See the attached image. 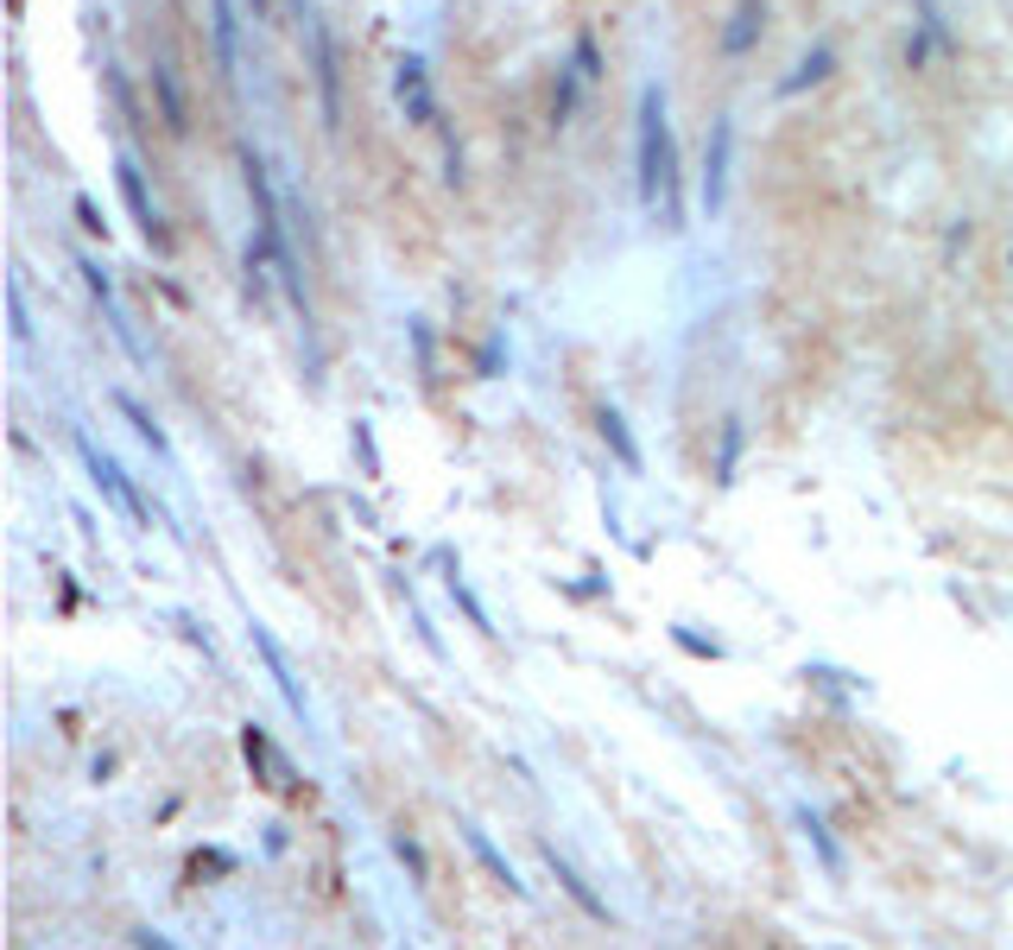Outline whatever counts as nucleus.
Instances as JSON below:
<instances>
[{"label": "nucleus", "mask_w": 1013, "mask_h": 950, "mask_svg": "<svg viewBox=\"0 0 1013 950\" xmlns=\"http://www.w3.org/2000/svg\"><path fill=\"white\" fill-rule=\"evenodd\" d=\"M672 184H678V146H672V121H665V89L640 83V146H633L640 209L653 216L658 204H672Z\"/></svg>", "instance_id": "nucleus-1"}, {"label": "nucleus", "mask_w": 1013, "mask_h": 950, "mask_svg": "<svg viewBox=\"0 0 1013 950\" xmlns=\"http://www.w3.org/2000/svg\"><path fill=\"white\" fill-rule=\"evenodd\" d=\"M76 457H83V469H89V489H96L101 501H108V507L133 526V533H146V526H152V507H146V494L133 489V476H127L121 462L108 457L89 432H76Z\"/></svg>", "instance_id": "nucleus-2"}, {"label": "nucleus", "mask_w": 1013, "mask_h": 950, "mask_svg": "<svg viewBox=\"0 0 1013 950\" xmlns=\"http://www.w3.org/2000/svg\"><path fill=\"white\" fill-rule=\"evenodd\" d=\"M115 184H121V204H127V216H133V229L146 234V248L152 254H172V229H165V216H159V204L146 197V172H140V159L127 153H115Z\"/></svg>", "instance_id": "nucleus-3"}, {"label": "nucleus", "mask_w": 1013, "mask_h": 950, "mask_svg": "<svg viewBox=\"0 0 1013 950\" xmlns=\"http://www.w3.org/2000/svg\"><path fill=\"white\" fill-rule=\"evenodd\" d=\"M729 165H734V121L716 114L709 121V146H704V178H697V209H704L709 222L729 204Z\"/></svg>", "instance_id": "nucleus-4"}, {"label": "nucleus", "mask_w": 1013, "mask_h": 950, "mask_svg": "<svg viewBox=\"0 0 1013 950\" xmlns=\"http://www.w3.org/2000/svg\"><path fill=\"white\" fill-rule=\"evenodd\" d=\"M304 39H311V64H317V89H324V128H342V70H336V45H329L324 13H304Z\"/></svg>", "instance_id": "nucleus-5"}, {"label": "nucleus", "mask_w": 1013, "mask_h": 950, "mask_svg": "<svg viewBox=\"0 0 1013 950\" xmlns=\"http://www.w3.org/2000/svg\"><path fill=\"white\" fill-rule=\"evenodd\" d=\"M248 641H253V653L266 659V678H273V691L285 697L292 722H311V697H304V685H298V666L285 659V646L273 641V627H260V621H253V627H248Z\"/></svg>", "instance_id": "nucleus-6"}, {"label": "nucleus", "mask_w": 1013, "mask_h": 950, "mask_svg": "<svg viewBox=\"0 0 1013 950\" xmlns=\"http://www.w3.org/2000/svg\"><path fill=\"white\" fill-rule=\"evenodd\" d=\"M393 96H400L405 121H418V128H437V96H431L425 57H400V70H393Z\"/></svg>", "instance_id": "nucleus-7"}, {"label": "nucleus", "mask_w": 1013, "mask_h": 950, "mask_svg": "<svg viewBox=\"0 0 1013 950\" xmlns=\"http://www.w3.org/2000/svg\"><path fill=\"white\" fill-rule=\"evenodd\" d=\"M456 830H462V843H469V855H476L481 869H488V881H494V887H506V894L513 899H526V881H520V874H513V862H506L501 849H494V837H488V830H481V823H456Z\"/></svg>", "instance_id": "nucleus-8"}, {"label": "nucleus", "mask_w": 1013, "mask_h": 950, "mask_svg": "<svg viewBox=\"0 0 1013 950\" xmlns=\"http://www.w3.org/2000/svg\"><path fill=\"white\" fill-rule=\"evenodd\" d=\"M545 869H552V881L557 887H564V894L577 899V913L582 919H596V925H608V899L596 894V887H589V881H582L577 869H570V862H564V855H557V843H545Z\"/></svg>", "instance_id": "nucleus-9"}, {"label": "nucleus", "mask_w": 1013, "mask_h": 950, "mask_svg": "<svg viewBox=\"0 0 1013 950\" xmlns=\"http://www.w3.org/2000/svg\"><path fill=\"white\" fill-rule=\"evenodd\" d=\"M209 20H216V64H222V83L235 89L241 77V20H235V0H209Z\"/></svg>", "instance_id": "nucleus-10"}, {"label": "nucleus", "mask_w": 1013, "mask_h": 950, "mask_svg": "<svg viewBox=\"0 0 1013 950\" xmlns=\"http://www.w3.org/2000/svg\"><path fill=\"white\" fill-rule=\"evenodd\" d=\"M437 565H444V590H450V602L462 609V615H469V627L494 641V615H488V609H481V596L469 590V577H462V565H456L450 552H437Z\"/></svg>", "instance_id": "nucleus-11"}, {"label": "nucleus", "mask_w": 1013, "mask_h": 950, "mask_svg": "<svg viewBox=\"0 0 1013 950\" xmlns=\"http://www.w3.org/2000/svg\"><path fill=\"white\" fill-rule=\"evenodd\" d=\"M792 818H798V830H805V843L817 849L824 874H830V881H842V874H849V862H842V849H836V837H830V823H824V811H810V805H792Z\"/></svg>", "instance_id": "nucleus-12"}, {"label": "nucleus", "mask_w": 1013, "mask_h": 950, "mask_svg": "<svg viewBox=\"0 0 1013 950\" xmlns=\"http://www.w3.org/2000/svg\"><path fill=\"white\" fill-rule=\"evenodd\" d=\"M741 457H748V418L729 412V418H722V437H716V489H734Z\"/></svg>", "instance_id": "nucleus-13"}, {"label": "nucleus", "mask_w": 1013, "mask_h": 950, "mask_svg": "<svg viewBox=\"0 0 1013 950\" xmlns=\"http://www.w3.org/2000/svg\"><path fill=\"white\" fill-rule=\"evenodd\" d=\"M596 432H602V444L614 450V462H621L628 476H640V469H646V457H640V437L628 432V418H621L614 406H602V412H596Z\"/></svg>", "instance_id": "nucleus-14"}, {"label": "nucleus", "mask_w": 1013, "mask_h": 950, "mask_svg": "<svg viewBox=\"0 0 1013 950\" xmlns=\"http://www.w3.org/2000/svg\"><path fill=\"white\" fill-rule=\"evenodd\" d=\"M760 26H766V0H734V20H729V32H722V57H748Z\"/></svg>", "instance_id": "nucleus-15"}, {"label": "nucleus", "mask_w": 1013, "mask_h": 950, "mask_svg": "<svg viewBox=\"0 0 1013 950\" xmlns=\"http://www.w3.org/2000/svg\"><path fill=\"white\" fill-rule=\"evenodd\" d=\"M115 406H121V418H127V425H133V437L146 444L152 457H165V462H172V437H165V425H159V418H152V412L140 406L133 393H127V386H115Z\"/></svg>", "instance_id": "nucleus-16"}, {"label": "nucleus", "mask_w": 1013, "mask_h": 950, "mask_svg": "<svg viewBox=\"0 0 1013 950\" xmlns=\"http://www.w3.org/2000/svg\"><path fill=\"white\" fill-rule=\"evenodd\" d=\"M836 70V45H810L805 57H798V70L780 83V96H798V89H810V83H824Z\"/></svg>", "instance_id": "nucleus-17"}, {"label": "nucleus", "mask_w": 1013, "mask_h": 950, "mask_svg": "<svg viewBox=\"0 0 1013 950\" xmlns=\"http://www.w3.org/2000/svg\"><path fill=\"white\" fill-rule=\"evenodd\" d=\"M152 89H159V108H165V128L190 133V114H184V89H177L172 64H152Z\"/></svg>", "instance_id": "nucleus-18"}, {"label": "nucleus", "mask_w": 1013, "mask_h": 950, "mask_svg": "<svg viewBox=\"0 0 1013 950\" xmlns=\"http://www.w3.org/2000/svg\"><path fill=\"white\" fill-rule=\"evenodd\" d=\"M393 855H400V869L412 874V881H418V887H425L431 881V862H425V843H418V837H412V830H393Z\"/></svg>", "instance_id": "nucleus-19"}, {"label": "nucleus", "mask_w": 1013, "mask_h": 950, "mask_svg": "<svg viewBox=\"0 0 1013 950\" xmlns=\"http://www.w3.org/2000/svg\"><path fill=\"white\" fill-rule=\"evenodd\" d=\"M570 70L582 83H602V45H596V32H577V52H570Z\"/></svg>", "instance_id": "nucleus-20"}, {"label": "nucleus", "mask_w": 1013, "mask_h": 950, "mask_svg": "<svg viewBox=\"0 0 1013 950\" xmlns=\"http://www.w3.org/2000/svg\"><path fill=\"white\" fill-rule=\"evenodd\" d=\"M7 310H13V342H32V317H25V292H20V280H7Z\"/></svg>", "instance_id": "nucleus-21"}, {"label": "nucleus", "mask_w": 1013, "mask_h": 950, "mask_svg": "<svg viewBox=\"0 0 1013 950\" xmlns=\"http://www.w3.org/2000/svg\"><path fill=\"white\" fill-rule=\"evenodd\" d=\"M355 450H361V469L380 476V450H374V425H368V418H355Z\"/></svg>", "instance_id": "nucleus-22"}, {"label": "nucleus", "mask_w": 1013, "mask_h": 950, "mask_svg": "<svg viewBox=\"0 0 1013 950\" xmlns=\"http://www.w3.org/2000/svg\"><path fill=\"white\" fill-rule=\"evenodd\" d=\"M672 641H678L684 653H697V659H722V646H716V641H697L690 627H672Z\"/></svg>", "instance_id": "nucleus-23"}, {"label": "nucleus", "mask_w": 1013, "mask_h": 950, "mask_svg": "<svg viewBox=\"0 0 1013 950\" xmlns=\"http://www.w3.org/2000/svg\"><path fill=\"white\" fill-rule=\"evenodd\" d=\"M412 349H418V368H425V381H437V356H431V330H425V324H412Z\"/></svg>", "instance_id": "nucleus-24"}, {"label": "nucleus", "mask_w": 1013, "mask_h": 950, "mask_svg": "<svg viewBox=\"0 0 1013 950\" xmlns=\"http://www.w3.org/2000/svg\"><path fill=\"white\" fill-rule=\"evenodd\" d=\"M76 222L89 234H108V222H101V209H96V197H76Z\"/></svg>", "instance_id": "nucleus-25"}, {"label": "nucleus", "mask_w": 1013, "mask_h": 950, "mask_svg": "<svg viewBox=\"0 0 1013 950\" xmlns=\"http://www.w3.org/2000/svg\"><path fill=\"white\" fill-rule=\"evenodd\" d=\"M133 950H177V944H172V938H159L152 925H140V931H133Z\"/></svg>", "instance_id": "nucleus-26"}, {"label": "nucleus", "mask_w": 1013, "mask_h": 950, "mask_svg": "<svg viewBox=\"0 0 1013 950\" xmlns=\"http://www.w3.org/2000/svg\"><path fill=\"white\" fill-rule=\"evenodd\" d=\"M292 13H298V20H304V13H311V0H292Z\"/></svg>", "instance_id": "nucleus-27"}]
</instances>
